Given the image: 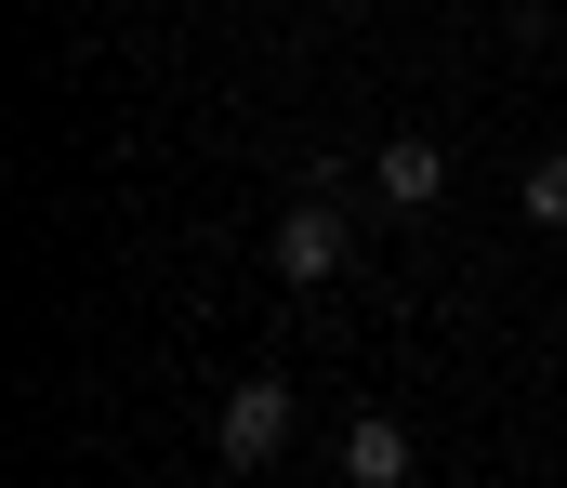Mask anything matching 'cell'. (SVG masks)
Masks as SVG:
<instances>
[{
    "label": "cell",
    "mask_w": 567,
    "mask_h": 488,
    "mask_svg": "<svg viewBox=\"0 0 567 488\" xmlns=\"http://www.w3.org/2000/svg\"><path fill=\"white\" fill-rule=\"evenodd\" d=\"M343 251H357V238H343V211H330V198H303V211H278V278H290V291L343 278Z\"/></svg>",
    "instance_id": "1"
},
{
    "label": "cell",
    "mask_w": 567,
    "mask_h": 488,
    "mask_svg": "<svg viewBox=\"0 0 567 488\" xmlns=\"http://www.w3.org/2000/svg\"><path fill=\"white\" fill-rule=\"evenodd\" d=\"M278 449H290V383L265 370V383L225 396V463H278Z\"/></svg>",
    "instance_id": "2"
},
{
    "label": "cell",
    "mask_w": 567,
    "mask_h": 488,
    "mask_svg": "<svg viewBox=\"0 0 567 488\" xmlns=\"http://www.w3.org/2000/svg\"><path fill=\"white\" fill-rule=\"evenodd\" d=\"M370 185H383L396 211H435V198H449V146H423V133H396V146L370 159Z\"/></svg>",
    "instance_id": "3"
},
{
    "label": "cell",
    "mask_w": 567,
    "mask_h": 488,
    "mask_svg": "<svg viewBox=\"0 0 567 488\" xmlns=\"http://www.w3.org/2000/svg\"><path fill=\"white\" fill-rule=\"evenodd\" d=\"M343 476H357V488H396V476H410V436H396V423H357V436H343Z\"/></svg>",
    "instance_id": "4"
},
{
    "label": "cell",
    "mask_w": 567,
    "mask_h": 488,
    "mask_svg": "<svg viewBox=\"0 0 567 488\" xmlns=\"http://www.w3.org/2000/svg\"><path fill=\"white\" fill-rule=\"evenodd\" d=\"M528 225H567V146H555V159H528Z\"/></svg>",
    "instance_id": "5"
}]
</instances>
